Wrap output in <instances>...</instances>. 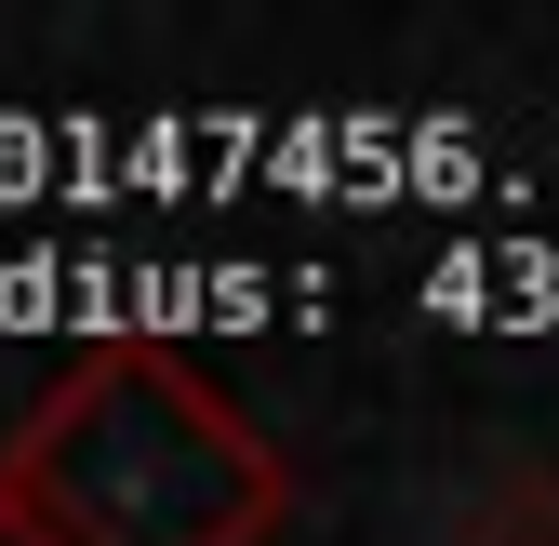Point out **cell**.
I'll return each mask as SVG.
<instances>
[{"label": "cell", "instance_id": "cell-1", "mask_svg": "<svg viewBox=\"0 0 559 546\" xmlns=\"http://www.w3.org/2000/svg\"><path fill=\"white\" fill-rule=\"evenodd\" d=\"M294 480L174 347H94L0 440L14 546H266Z\"/></svg>", "mask_w": 559, "mask_h": 546}, {"label": "cell", "instance_id": "cell-2", "mask_svg": "<svg viewBox=\"0 0 559 546\" xmlns=\"http://www.w3.org/2000/svg\"><path fill=\"white\" fill-rule=\"evenodd\" d=\"M0 546H14V533H0Z\"/></svg>", "mask_w": 559, "mask_h": 546}]
</instances>
